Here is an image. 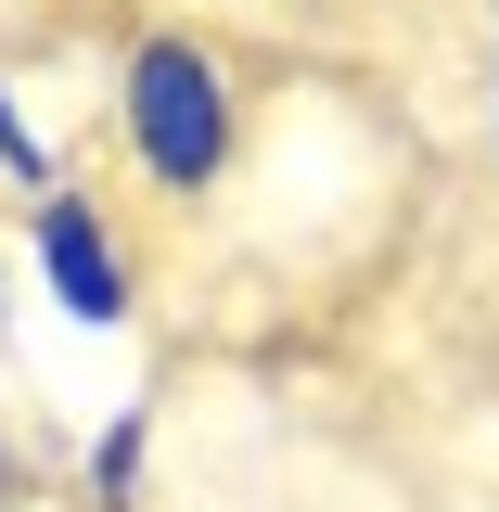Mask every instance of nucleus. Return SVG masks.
<instances>
[{
  "mask_svg": "<svg viewBox=\"0 0 499 512\" xmlns=\"http://www.w3.org/2000/svg\"><path fill=\"white\" fill-rule=\"evenodd\" d=\"M116 141L141 192H167V205H205V192L244 167V90H231V64L205 52L192 26H141L116 52Z\"/></svg>",
  "mask_w": 499,
  "mask_h": 512,
  "instance_id": "f257e3e1",
  "label": "nucleus"
},
{
  "mask_svg": "<svg viewBox=\"0 0 499 512\" xmlns=\"http://www.w3.org/2000/svg\"><path fill=\"white\" fill-rule=\"evenodd\" d=\"M26 269H39L52 308L90 320V333H128V320H141V256H128V231H116L77 180L26 205Z\"/></svg>",
  "mask_w": 499,
  "mask_h": 512,
  "instance_id": "f03ea898",
  "label": "nucleus"
},
{
  "mask_svg": "<svg viewBox=\"0 0 499 512\" xmlns=\"http://www.w3.org/2000/svg\"><path fill=\"white\" fill-rule=\"evenodd\" d=\"M141 448H154V410H116L90 436V512H128L141 500Z\"/></svg>",
  "mask_w": 499,
  "mask_h": 512,
  "instance_id": "7ed1b4c3",
  "label": "nucleus"
},
{
  "mask_svg": "<svg viewBox=\"0 0 499 512\" xmlns=\"http://www.w3.org/2000/svg\"><path fill=\"white\" fill-rule=\"evenodd\" d=\"M0 180L13 192H64V154H52V128L13 103V77H0Z\"/></svg>",
  "mask_w": 499,
  "mask_h": 512,
  "instance_id": "20e7f679",
  "label": "nucleus"
},
{
  "mask_svg": "<svg viewBox=\"0 0 499 512\" xmlns=\"http://www.w3.org/2000/svg\"><path fill=\"white\" fill-rule=\"evenodd\" d=\"M13 500H26V461H13V436H0V512H13Z\"/></svg>",
  "mask_w": 499,
  "mask_h": 512,
  "instance_id": "39448f33",
  "label": "nucleus"
},
{
  "mask_svg": "<svg viewBox=\"0 0 499 512\" xmlns=\"http://www.w3.org/2000/svg\"><path fill=\"white\" fill-rule=\"evenodd\" d=\"M487 141H499V77H487Z\"/></svg>",
  "mask_w": 499,
  "mask_h": 512,
  "instance_id": "423d86ee",
  "label": "nucleus"
}]
</instances>
